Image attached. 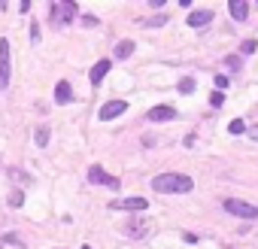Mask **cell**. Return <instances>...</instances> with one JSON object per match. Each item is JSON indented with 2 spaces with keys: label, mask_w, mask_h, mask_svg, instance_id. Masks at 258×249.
<instances>
[{
  "label": "cell",
  "mask_w": 258,
  "mask_h": 249,
  "mask_svg": "<svg viewBox=\"0 0 258 249\" xmlns=\"http://www.w3.org/2000/svg\"><path fill=\"white\" fill-rule=\"evenodd\" d=\"M82 249H91V246H82Z\"/></svg>",
  "instance_id": "obj_23"
},
{
  "label": "cell",
  "mask_w": 258,
  "mask_h": 249,
  "mask_svg": "<svg viewBox=\"0 0 258 249\" xmlns=\"http://www.w3.org/2000/svg\"><path fill=\"white\" fill-rule=\"evenodd\" d=\"M131 55H134V40H122V43L115 46V58L125 61V58H131Z\"/></svg>",
  "instance_id": "obj_13"
},
{
  "label": "cell",
  "mask_w": 258,
  "mask_h": 249,
  "mask_svg": "<svg viewBox=\"0 0 258 249\" xmlns=\"http://www.w3.org/2000/svg\"><path fill=\"white\" fill-rule=\"evenodd\" d=\"M249 137H252V140H258V124H255V128H249Z\"/></svg>",
  "instance_id": "obj_22"
},
{
  "label": "cell",
  "mask_w": 258,
  "mask_h": 249,
  "mask_svg": "<svg viewBox=\"0 0 258 249\" xmlns=\"http://www.w3.org/2000/svg\"><path fill=\"white\" fill-rule=\"evenodd\" d=\"M173 119H176L173 106H152L149 110V122H173Z\"/></svg>",
  "instance_id": "obj_9"
},
{
  "label": "cell",
  "mask_w": 258,
  "mask_h": 249,
  "mask_svg": "<svg viewBox=\"0 0 258 249\" xmlns=\"http://www.w3.org/2000/svg\"><path fill=\"white\" fill-rule=\"evenodd\" d=\"M12 67H9V40H0V88L9 85Z\"/></svg>",
  "instance_id": "obj_3"
},
{
  "label": "cell",
  "mask_w": 258,
  "mask_h": 249,
  "mask_svg": "<svg viewBox=\"0 0 258 249\" xmlns=\"http://www.w3.org/2000/svg\"><path fill=\"white\" fill-rule=\"evenodd\" d=\"M52 15H55V22H61V25L73 22V15H76V3H73V0H61V3L52 6Z\"/></svg>",
  "instance_id": "obj_4"
},
{
  "label": "cell",
  "mask_w": 258,
  "mask_h": 249,
  "mask_svg": "<svg viewBox=\"0 0 258 249\" xmlns=\"http://www.w3.org/2000/svg\"><path fill=\"white\" fill-rule=\"evenodd\" d=\"M210 103H213V106H222V103H225V94H222V92H213V94H210Z\"/></svg>",
  "instance_id": "obj_20"
},
{
  "label": "cell",
  "mask_w": 258,
  "mask_h": 249,
  "mask_svg": "<svg viewBox=\"0 0 258 249\" xmlns=\"http://www.w3.org/2000/svg\"><path fill=\"white\" fill-rule=\"evenodd\" d=\"M195 88H198V82H195V79H188V76H185V79L179 82V92H182V94H192Z\"/></svg>",
  "instance_id": "obj_16"
},
{
  "label": "cell",
  "mask_w": 258,
  "mask_h": 249,
  "mask_svg": "<svg viewBox=\"0 0 258 249\" xmlns=\"http://www.w3.org/2000/svg\"><path fill=\"white\" fill-rule=\"evenodd\" d=\"M213 22V9H195L188 12V28H203Z\"/></svg>",
  "instance_id": "obj_8"
},
{
  "label": "cell",
  "mask_w": 258,
  "mask_h": 249,
  "mask_svg": "<svg viewBox=\"0 0 258 249\" xmlns=\"http://www.w3.org/2000/svg\"><path fill=\"white\" fill-rule=\"evenodd\" d=\"M110 67H113V64H110V58H103V61H97V64L91 67V73H88L91 85H100V82H103V76L110 73Z\"/></svg>",
  "instance_id": "obj_10"
},
{
  "label": "cell",
  "mask_w": 258,
  "mask_h": 249,
  "mask_svg": "<svg viewBox=\"0 0 258 249\" xmlns=\"http://www.w3.org/2000/svg\"><path fill=\"white\" fill-rule=\"evenodd\" d=\"M88 180H91V183H100V186H113V188L118 186V180H115V176H110L107 170H103V167H97V164H94V167H88Z\"/></svg>",
  "instance_id": "obj_6"
},
{
  "label": "cell",
  "mask_w": 258,
  "mask_h": 249,
  "mask_svg": "<svg viewBox=\"0 0 258 249\" xmlns=\"http://www.w3.org/2000/svg\"><path fill=\"white\" fill-rule=\"evenodd\" d=\"M222 88H228V76H216V92H222Z\"/></svg>",
  "instance_id": "obj_21"
},
{
  "label": "cell",
  "mask_w": 258,
  "mask_h": 249,
  "mask_svg": "<svg viewBox=\"0 0 258 249\" xmlns=\"http://www.w3.org/2000/svg\"><path fill=\"white\" fill-rule=\"evenodd\" d=\"M255 49H258V43H255V40H243V46H240V52H243V55H252Z\"/></svg>",
  "instance_id": "obj_17"
},
{
  "label": "cell",
  "mask_w": 258,
  "mask_h": 249,
  "mask_svg": "<svg viewBox=\"0 0 258 249\" xmlns=\"http://www.w3.org/2000/svg\"><path fill=\"white\" fill-rule=\"evenodd\" d=\"M55 100H58V103H70V100H73V88H70V82H67V79H61V82L55 85Z\"/></svg>",
  "instance_id": "obj_11"
},
{
  "label": "cell",
  "mask_w": 258,
  "mask_h": 249,
  "mask_svg": "<svg viewBox=\"0 0 258 249\" xmlns=\"http://www.w3.org/2000/svg\"><path fill=\"white\" fill-rule=\"evenodd\" d=\"M22 204H25V194L22 191H12L9 194V207H22Z\"/></svg>",
  "instance_id": "obj_18"
},
{
  "label": "cell",
  "mask_w": 258,
  "mask_h": 249,
  "mask_svg": "<svg viewBox=\"0 0 258 249\" xmlns=\"http://www.w3.org/2000/svg\"><path fill=\"white\" fill-rule=\"evenodd\" d=\"M228 9H231V19H237V22H246L249 6L243 3V0H231V3H228Z\"/></svg>",
  "instance_id": "obj_12"
},
{
  "label": "cell",
  "mask_w": 258,
  "mask_h": 249,
  "mask_svg": "<svg viewBox=\"0 0 258 249\" xmlns=\"http://www.w3.org/2000/svg\"><path fill=\"white\" fill-rule=\"evenodd\" d=\"M225 210L234 213V216H240V219H255L258 216V207L240 201V198H225Z\"/></svg>",
  "instance_id": "obj_2"
},
{
  "label": "cell",
  "mask_w": 258,
  "mask_h": 249,
  "mask_svg": "<svg viewBox=\"0 0 258 249\" xmlns=\"http://www.w3.org/2000/svg\"><path fill=\"white\" fill-rule=\"evenodd\" d=\"M152 188L155 191H164V194H185L195 188V180L185 173H158L152 180Z\"/></svg>",
  "instance_id": "obj_1"
},
{
  "label": "cell",
  "mask_w": 258,
  "mask_h": 249,
  "mask_svg": "<svg viewBox=\"0 0 258 249\" xmlns=\"http://www.w3.org/2000/svg\"><path fill=\"white\" fill-rule=\"evenodd\" d=\"M228 131H231V134H243V131H246V122H243V119H231Z\"/></svg>",
  "instance_id": "obj_15"
},
{
  "label": "cell",
  "mask_w": 258,
  "mask_h": 249,
  "mask_svg": "<svg viewBox=\"0 0 258 249\" xmlns=\"http://www.w3.org/2000/svg\"><path fill=\"white\" fill-rule=\"evenodd\" d=\"M128 110V103L125 100H110V103H103L100 106V119L103 122H110V119H115V116H122Z\"/></svg>",
  "instance_id": "obj_5"
},
{
  "label": "cell",
  "mask_w": 258,
  "mask_h": 249,
  "mask_svg": "<svg viewBox=\"0 0 258 249\" xmlns=\"http://www.w3.org/2000/svg\"><path fill=\"white\" fill-rule=\"evenodd\" d=\"M167 22V15H155V19H146V28H158Z\"/></svg>",
  "instance_id": "obj_19"
},
{
  "label": "cell",
  "mask_w": 258,
  "mask_h": 249,
  "mask_svg": "<svg viewBox=\"0 0 258 249\" xmlns=\"http://www.w3.org/2000/svg\"><path fill=\"white\" fill-rule=\"evenodd\" d=\"M33 140H37V146H46V143H49V128H46V124H40V128H37Z\"/></svg>",
  "instance_id": "obj_14"
},
{
  "label": "cell",
  "mask_w": 258,
  "mask_h": 249,
  "mask_svg": "<svg viewBox=\"0 0 258 249\" xmlns=\"http://www.w3.org/2000/svg\"><path fill=\"white\" fill-rule=\"evenodd\" d=\"M110 207H113V210H146L149 201H146V198H118V201H113Z\"/></svg>",
  "instance_id": "obj_7"
}]
</instances>
